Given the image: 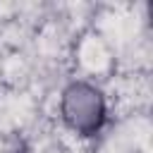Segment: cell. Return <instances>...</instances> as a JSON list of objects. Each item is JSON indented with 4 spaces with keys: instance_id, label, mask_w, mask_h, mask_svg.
<instances>
[{
    "instance_id": "cell-1",
    "label": "cell",
    "mask_w": 153,
    "mask_h": 153,
    "mask_svg": "<svg viewBox=\"0 0 153 153\" xmlns=\"http://www.w3.org/2000/svg\"><path fill=\"white\" fill-rule=\"evenodd\" d=\"M57 108L65 127L81 139L96 136L108 122V98L88 79H72L60 91Z\"/></svg>"
}]
</instances>
